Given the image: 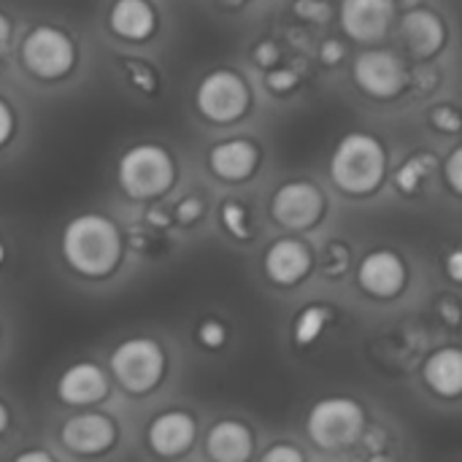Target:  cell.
Instances as JSON below:
<instances>
[{
    "label": "cell",
    "mask_w": 462,
    "mask_h": 462,
    "mask_svg": "<svg viewBox=\"0 0 462 462\" xmlns=\"http://www.w3.org/2000/svg\"><path fill=\"white\" fill-rule=\"evenodd\" d=\"M62 254L81 276H106L122 257V238L116 225L100 214H81L68 222L62 233Z\"/></svg>",
    "instance_id": "6da1fadb"
},
{
    "label": "cell",
    "mask_w": 462,
    "mask_h": 462,
    "mask_svg": "<svg viewBox=\"0 0 462 462\" xmlns=\"http://www.w3.org/2000/svg\"><path fill=\"white\" fill-rule=\"evenodd\" d=\"M330 173L333 181L346 192H371L384 176V152L379 141L363 133L346 135L330 160Z\"/></svg>",
    "instance_id": "7a4b0ae2"
},
{
    "label": "cell",
    "mask_w": 462,
    "mask_h": 462,
    "mask_svg": "<svg viewBox=\"0 0 462 462\" xmlns=\"http://www.w3.org/2000/svg\"><path fill=\"white\" fill-rule=\"evenodd\" d=\"M116 176L130 198H157L173 181V160L157 143H138L122 154Z\"/></svg>",
    "instance_id": "3957f363"
},
{
    "label": "cell",
    "mask_w": 462,
    "mask_h": 462,
    "mask_svg": "<svg viewBox=\"0 0 462 462\" xmlns=\"http://www.w3.org/2000/svg\"><path fill=\"white\" fill-rule=\"evenodd\" d=\"M111 371L119 379V384L130 393H146L152 390L165 371L162 349L149 338H130L119 344L111 355Z\"/></svg>",
    "instance_id": "277c9868"
},
{
    "label": "cell",
    "mask_w": 462,
    "mask_h": 462,
    "mask_svg": "<svg viewBox=\"0 0 462 462\" xmlns=\"http://www.w3.org/2000/svg\"><path fill=\"white\" fill-rule=\"evenodd\" d=\"M22 62L38 79H60L73 68L76 46L62 30L41 24L27 32L22 43Z\"/></svg>",
    "instance_id": "5b68a950"
},
{
    "label": "cell",
    "mask_w": 462,
    "mask_h": 462,
    "mask_svg": "<svg viewBox=\"0 0 462 462\" xmlns=\"http://www.w3.org/2000/svg\"><path fill=\"white\" fill-rule=\"evenodd\" d=\"M363 433V411L357 403L344 398L322 401L309 414V436L322 449H344Z\"/></svg>",
    "instance_id": "8992f818"
},
{
    "label": "cell",
    "mask_w": 462,
    "mask_h": 462,
    "mask_svg": "<svg viewBox=\"0 0 462 462\" xmlns=\"http://www.w3.org/2000/svg\"><path fill=\"white\" fill-rule=\"evenodd\" d=\"M249 106V89L233 70H214L198 87V108L211 122H233Z\"/></svg>",
    "instance_id": "52a82bcc"
},
{
    "label": "cell",
    "mask_w": 462,
    "mask_h": 462,
    "mask_svg": "<svg viewBox=\"0 0 462 462\" xmlns=\"http://www.w3.org/2000/svg\"><path fill=\"white\" fill-rule=\"evenodd\" d=\"M322 214V195L317 187L306 181H292L284 184L273 195V217L282 227L290 230H303L314 225Z\"/></svg>",
    "instance_id": "ba28073f"
},
{
    "label": "cell",
    "mask_w": 462,
    "mask_h": 462,
    "mask_svg": "<svg viewBox=\"0 0 462 462\" xmlns=\"http://www.w3.org/2000/svg\"><path fill=\"white\" fill-rule=\"evenodd\" d=\"M357 84L374 97H393L406 79L403 62L390 51H365L355 62Z\"/></svg>",
    "instance_id": "9c48e42d"
},
{
    "label": "cell",
    "mask_w": 462,
    "mask_h": 462,
    "mask_svg": "<svg viewBox=\"0 0 462 462\" xmlns=\"http://www.w3.org/2000/svg\"><path fill=\"white\" fill-rule=\"evenodd\" d=\"M116 439V428L103 414H79L65 422L62 444L76 455H97L106 452Z\"/></svg>",
    "instance_id": "30bf717a"
},
{
    "label": "cell",
    "mask_w": 462,
    "mask_h": 462,
    "mask_svg": "<svg viewBox=\"0 0 462 462\" xmlns=\"http://www.w3.org/2000/svg\"><path fill=\"white\" fill-rule=\"evenodd\" d=\"M393 19L390 0H344L341 3V22L344 30L355 41H376L387 32Z\"/></svg>",
    "instance_id": "8fae6325"
},
{
    "label": "cell",
    "mask_w": 462,
    "mask_h": 462,
    "mask_svg": "<svg viewBox=\"0 0 462 462\" xmlns=\"http://www.w3.org/2000/svg\"><path fill=\"white\" fill-rule=\"evenodd\" d=\"M57 393L70 406H89V403H97L106 398L108 379L95 363H76L62 374Z\"/></svg>",
    "instance_id": "7c38bea8"
},
{
    "label": "cell",
    "mask_w": 462,
    "mask_h": 462,
    "mask_svg": "<svg viewBox=\"0 0 462 462\" xmlns=\"http://www.w3.org/2000/svg\"><path fill=\"white\" fill-rule=\"evenodd\" d=\"M192 439H195V422H192V417H187L181 411L160 414L149 428V444L162 457L181 455L192 444Z\"/></svg>",
    "instance_id": "4fadbf2b"
},
{
    "label": "cell",
    "mask_w": 462,
    "mask_h": 462,
    "mask_svg": "<svg viewBox=\"0 0 462 462\" xmlns=\"http://www.w3.org/2000/svg\"><path fill=\"white\" fill-rule=\"evenodd\" d=\"M360 284L371 295L390 298L403 287V263L393 252H374L360 265Z\"/></svg>",
    "instance_id": "5bb4252c"
},
{
    "label": "cell",
    "mask_w": 462,
    "mask_h": 462,
    "mask_svg": "<svg viewBox=\"0 0 462 462\" xmlns=\"http://www.w3.org/2000/svg\"><path fill=\"white\" fill-rule=\"evenodd\" d=\"M108 24L119 38L143 41L154 30V11L146 0H116L111 5Z\"/></svg>",
    "instance_id": "9a60e30c"
},
{
    "label": "cell",
    "mask_w": 462,
    "mask_h": 462,
    "mask_svg": "<svg viewBox=\"0 0 462 462\" xmlns=\"http://www.w3.org/2000/svg\"><path fill=\"white\" fill-rule=\"evenodd\" d=\"M208 162H211V171L219 179L238 181V179H246L254 171L257 152H254V146L249 141H225V143H217L211 149Z\"/></svg>",
    "instance_id": "2e32d148"
},
{
    "label": "cell",
    "mask_w": 462,
    "mask_h": 462,
    "mask_svg": "<svg viewBox=\"0 0 462 462\" xmlns=\"http://www.w3.org/2000/svg\"><path fill=\"white\" fill-rule=\"evenodd\" d=\"M265 271L279 284H295L309 271V252L298 241H279L265 254Z\"/></svg>",
    "instance_id": "e0dca14e"
},
{
    "label": "cell",
    "mask_w": 462,
    "mask_h": 462,
    "mask_svg": "<svg viewBox=\"0 0 462 462\" xmlns=\"http://www.w3.org/2000/svg\"><path fill=\"white\" fill-rule=\"evenodd\" d=\"M401 27H403V35H406L409 46L420 57H430L444 43V24L430 11H422V8L409 11L403 16V24Z\"/></svg>",
    "instance_id": "ac0fdd59"
},
{
    "label": "cell",
    "mask_w": 462,
    "mask_h": 462,
    "mask_svg": "<svg viewBox=\"0 0 462 462\" xmlns=\"http://www.w3.org/2000/svg\"><path fill=\"white\" fill-rule=\"evenodd\" d=\"M208 455L219 462H241L252 455V436L238 422H219L208 433Z\"/></svg>",
    "instance_id": "d6986e66"
},
{
    "label": "cell",
    "mask_w": 462,
    "mask_h": 462,
    "mask_svg": "<svg viewBox=\"0 0 462 462\" xmlns=\"http://www.w3.org/2000/svg\"><path fill=\"white\" fill-rule=\"evenodd\" d=\"M425 382L439 395H460L462 393V352L441 349L425 365Z\"/></svg>",
    "instance_id": "ffe728a7"
},
{
    "label": "cell",
    "mask_w": 462,
    "mask_h": 462,
    "mask_svg": "<svg viewBox=\"0 0 462 462\" xmlns=\"http://www.w3.org/2000/svg\"><path fill=\"white\" fill-rule=\"evenodd\" d=\"M433 157L430 154H417V157H411V160H406L403 165H401V171L395 173V181H398V187L403 189V192H414L425 179H428V173L433 171Z\"/></svg>",
    "instance_id": "44dd1931"
},
{
    "label": "cell",
    "mask_w": 462,
    "mask_h": 462,
    "mask_svg": "<svg viewBox=\"0 0 462 462\" xmlns=\"http://www.w3.org/2000/svg\"><path fill=\"white\" fill-rule=\"evenodd\" d=\"M328 319H330V314L325 309H319V306L306 309L298 317V322H295V338H298V344H311L322 333V328L328 325Z\"/></svg>",
    "instance_id": "7402d4cb"
},
{
    "label": "cell",
    "mask_w": 462,
    "mask_h": 462,
    "mask_svg": "<svg viewBox=\"0 0 462 462\" xmlns=\"http://www.w3.org/2000/svg\"><path fill=\"white\" fill-rule=\"evenodd\" d=\"M222 222H225V227H227L236 238L249 236V227H246V211H244V206H241V203L227 200V203H225V208H222Z\"/></svg>",
    "instance_id": "603a6c76"
},
{
    "label": "cell",
    "mask_w": 462,
    "mask_h": 462,
    "mask_svg": "<svg viewBox=\"0 0 462 462\" xmlns=\"http://www.w3.org/2000/svg\"><path fill=\"white\" fill-rule=\"evenodd\" d=\"M295 11L306 19H314V22H325L330 16V5L325 0H298Z\"/></svg>",
    "instance_id": "cb8c5ba5"
},
{
    "label": "cell",
    "mask_w": 462,
    "mask_h": 462,
    "mask_svg": "<svg viewBox=\"0 0 462 462\" xmlns=\"http://www.w3.org/2000/svg\"><path fill=\"white\" fill-rule=\"evenodd\" d=\"M198 338H200V344H206V346L217 349V346H222V344H225V328H222L219 322L208 319V322H203V325H200Z\"/></svg>",
    "instance_id": "d4e9b609"
},
{
    "label": "cell",
    "mask_w": 462,
    "mask_h": 462,
    "mask_svg": "<svg viewBox=\"0 0 462 462\" xmlns=\"http://www.w3.org/2000/svg\"><path fill=\"white\" fill-rule=\"evenodd\" d=\"M433 125H436V127H441V130L455 133V130H460L462 127V116L455 111V108L441 106V108H433Z\"/></svg>",
    "instance_id": "484cf974"
},
{
    "label": "cell",
    "mask_w": 462,
    "mask_h": 462,
    "mask_svg": "<svg viewBox=\"0 0 462 462\" xmlns=\"http://www.w3.org/2000/svg\"><path fill=\"white\" fill-rule=\"evenodd\" d=\"M447 181L452 184L455 192H460L462 195V146L460 149H455V152L449 154V160H447Z\"/></svg>",
    "instance_id": "4316f807"
},
{
    "label": "cell",
    "mask_w": 462,
    "mask_h": 462,
    "mask_svg": "<svg viewBox=\"0 0 462 462\" xmlns=\"http://www.w3.org/2000/svg\"><path fill=\"white\" fill-rule=\"evenodd\" d=\"M127 73H130V79L141 87V89H152L154 87V76H152V70L146 68V65H141V62H127Z\"/></svg>",
    "instance_id": "83f0119b"
},
{
    "label": "cell",
    "mask_w": 462,
    "mask_h": 462,
    "mask_svg": "<svg viewBox=\"0 0 462 462\" xmlns=\"http://www.w3.org/2000/svg\"><path fill=\"white\" fill-rule=\"evenodd\" d=\"M295 81H298L295 70H273V73H268V87L273 92H284V89L295 87Z\"/></svg>",
    "instance_id": "f1b7e54d"
},
{
    "label": "cell",
    "mask_w": 462,
    "mask_h": 462,
    "mask_svg": "<svg viewBox=\"0 0 462 462\" xmlns=\"http://www.w3.org/2000/svg\"><path fill=\"white\" fill-rule=\"evenodd\" d=\"M200 211H203V203L198 198H187V200L179 203L176 217H179V222H195L200 217Z\"/></svg>",
    "instance_id": "f546056e"
},
{
    "label": "cell",
    "mask_w": 462,
    "mask_h": 462,
    "mask_svg": "<svg viewBox=\"0 0 462 462\" xmlns=\"http://www.w3.org/2000/svg\"><path fill=\"white\" fill-rule=\"evenodd\" d=\"M263 460L265 462H300L303 460V455H300L298 449H290V447H276V449L265 452V455H263Z\"/></svg>",
    "instance_id": "4dcf8cb0"
},
{
    "label": "cell",
    "mask_w": 462,
    "mask_h": 462,
    "mask_svg": "<svg viewBox=\"0 0 462 462\" xmlns=\"http://www.w3.org/2000/svg\"><path fill=\"white\" fill-rule=\"evenodd\" d=\"M11 133H14V114H11L8 103L0 97V146L11 138Z\"/></svg>",
    "instance_id": "1f68e13d"
},
{
    "label": "cell",
    "mask_w": 462,
    "mask_h": 462,
    "mask_svg": "<svg viewBox=\"0 0 462 462\" xmlns=\"http://www.w3.org/2000/svg\"><path fill=\"white\" fill-rule=\"evenodd\" d=\"M344 57V46L338 41H325L322 43V60L325 62H338Z\"/></svg>",
    "instance_id": "d6a6232c"
},
{
    "label": "cell",
    "mask_w": 462,
    "mask_h": 462,
    "mask_svg": "<svg viewBox=\"0 0 462 462\" xmlns=\"http://www.w3.org/2000/svg\"><path fill=\"white\" fill-rule=\"evenodd\" d=\"M447 273H449L455 282H462V249L452 252V254L447 257Z\"/></svg>",
    "instance_id": "836d02e7"
},
{
    "label": "cell",
    "mask_w": 462,
    "mask_h": 462,
    "mask_svg": "<svg viewBox=\"0 0 462 462\" xmlns=\"http://www.w3.org/2000/svg\"><path fill=\"white\" fill-rule=\"evenodd\" d=\"M279 54H276V46L273 43H260L257 46V54H254V60L260 62V65H268V62H273Z\"/></svg>",
    "instance_id": "e575fe53"
},
{
    "label": "cell",
    "mask_w": 462,
    "mask_h": 462,
    "mask_svg": "<svg viewBox=\"0 0 462 462\" xmlns=\"http://www.w3.org/2000/svg\"><path fill=\"white\" fill-rule=\"evenodd\" d=\"M8 43H11V22L0 14V54L8 49Z\"/></svg>",
    "instance_id": "d590c367"
},
{
    "label": "cell",
    "mask_w": 462,
    "mask_h": 462,
    "mask_svg": "<svg viewBox=\"0 0 462 462\" xmlns=\"http://www.w3.org/2000/svg\"><path fill=\"white\" fill-rule=\"evenodd\" d=\"M51 462V455L49 452H22V455H16V462Z\"/></svg>",
    "instance_id": "8d00e7d4"
},
{
    "label": "cell",
    "mask_w": 462,
    "mask_h": 462,
    "mask_svg": "<svg viewBox=\"0 0 462 462\" xmlns=\"http://www.w3.org/2000/svg\"><path fill=\"white\" fill-rule=\"evenodd\" d=\"M441 311L447 314V319H449V322H457V319H460V314H455V311H457V309H455V303H449V300H444V303H441Z\"/></svg>",
    "instance_id": "74e56055"
},
{
    "label": "cell",
    "mask_w": 462,
    "mask_h": 462,
    "mask_svg": "<svg viewBox=\"0 0 462 462\" xmlns=\"http://www.w3.org/2000/svg\"><path fill=\"white\" fill-rule=\"evenodd\" d=\"M5 425H8V411H5V406L0 403V433L5 430Z\"/></svg>",
    "instance_id": "f35d334b"
},
{
    "label": "cell",
    "mask_w": 462,
    "mask_h": 462,
    "mask_svg": "<svg viewBox=\"0 0 462 462\" xmlns=\"http://www.w3.org/2000/svg\"><path fill=\"white\" fill-rule=\"evenodd\" d=\"M3 257H5V246H3V241H0V263H3Z\"/></svg>",
    "instance_id": "ab89813d"
},
{
    "label": "cell",
    "mask_w": 462,
    "mask_h": 462,
    "mask_svg": "<svg viewBox=\"0 0 462 462\" xmlns=\"http://www.w3.org/2000/svg\"><path fill=\"white\" fill-rule=\"evenodd\" d=\"M227 3H241V0H227Z\"/></svg>",
    "instance_id": "60d3db41"
}]
</instances>
